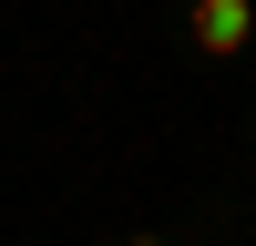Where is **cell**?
<instances>
[{
	"label": "cell",
	"instance_id": "obj_1",
	"mask_svg": "<svg viewBox=\"0 0 256 246\" xmlns=\"http://www.w3.org/2000/svg\"><path fill=\"white\" fill-rule=\"evenodd\" d=\"M246 31H256V0H195V10H184V41H195L205 62H236Z\"/></svg>",
	"mask_w": 256,
	"mask_h": 246
},
{
	"label": "cell",
	"instance_id": "obj_2",
	"mask_svg": "<svg viewBox=\"0 0 256 246\" xmlns=\"http://www.w3.org/2000/svg\"><path fill=\"white\" fill-rule=\"evenodd\" d=\"M123 246H164V236H123Z\"/></svg>",
	"mask_w": 256,
	"mask_h": 246
}]
</instances>
